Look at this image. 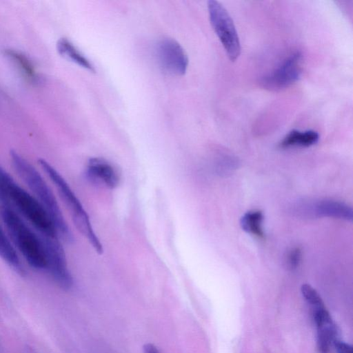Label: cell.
Here are the masks:
<instances>
[{
	"label": "cell",
	"mask_w": 353,
	"mask_h": 353,
	"mask_svg": "<svg viewBox=\"0 0 353 353\" xmlns=\"http://www.w3.org/2000/svg\"><path fill=\"white\" fill-rule=\"evenodd\" d=\"M301 291L305 301L313 309L324 306L319 293L309 284H303Z\"/></svg>",
	"instance_id": "e0dca14e"
},
{
	"label": "cell",
	"mask_w": 353,
	"mask_h": 353,
	"mask_svg": "<svg viewBox=\"0 0 353 353\" xmlns=\"http://www.w3.org/2000/svg\"><path fill=\"white\" fill-rule=\"evenodd\" d=\"M301 259V251L300 248H295L292 249L288 255V266L293 270L296 268Z\"/></svg>",
	"instance_id": "ac0fdd59"
},
{
	"label": "cell",
	"mask_w": 353,
	"mask_h": 353,
	"mask_svg": "<svg viewBox=\"0 0 353 353\" xmlns=\"http://www.w3.org/2000/svg\"><path fill=\"white\" fill-rule=\"evenodd\" d=\"M144 353H160L158 348L152 343H146L143 346Z\"/></svg>",
	"instance_id": "ffe728a7"
},
{
	"label": "cell",
	"mask_w": 353,
	"mask_h": 353,
	"mask_svg": "<svg viewBox=\"0 0 353 353\" xmlns=\"http://www.w3.org/2000/svg\"><path fill=\"white\" fill-rule=\"evenodd\" d=\"M292 212L307 219L330 217L346 221L353 219V210L350 205L331 199L298 201L292 207Z\"/></svg>",
	"instance_id": "52a82bcc"
},
{
	"label": "cell",
	"mask_w": 353,
	"mask_h": 353,
	"mask_svg": "<svg viewBox=\"0 0 353 353\" xmlns=\"http://www.w3.org/2000/svg\"><path fill=\"white\" fill-rule=\"evenodd\" d=\"M38 162L46 174L56 187L59 194L67 207L77 230L87 239L94 250L103 253V246L81 203L61 174L48 161L39 159Z\"/></svg>",
	"instance_id": "277c9868"
},
{
	"label": "cell",
	"mask_w": 353,
	"mask_h": 353,
	"mask_svg": "<svg viewBox=\"0 0 353 353\" xmlns=\"http://www.w3.org/2000/svg\"><path fill=\"white\" fill-rule=\"evenodd\" d=\"M157 54L161 65L169 73L182 75L186 72L188 65L187 54L174 39H161L157 44Z\"/></svg>",
	"instance_id": "9c48e42d"
},
{
	"label": "cell",
	"mask_w": 353,
	"mask_h": 353,
	"mask_svg": "<svg viewBox=\"0 0 353 353\" xmlns=\"http://www.w3.org/2000/svg\"><path fill=\"white\" fill-rule=\"evenodd\" d=\"M208 10L212 28L229 59L234 61L241 54V44L232 17L223 6L217 1H208Z\"/></svg>",
	"instance_id": "5b68a950"
},
{
	"label": "cell",
	"mask_w": 353,
	"mask_h": 353,
	"mask_svg": "<svg viewBox=\"0 0 353 353\" xmlns=\"http://www.w3.org/2000/svg\"><path fill=\"white\" fill-rule=\"evenodd\" d=\"M4 54L17 67L28 81H37L39 77L35 68L26 54L13 49L4 50Z\"/></svg>",
	"instance_id": "9a60e30c"
},
{
	"label": "cell",
	"mask_w": 353,
	"mask_h": 353,
	"mask_svg": "<svg viewBox=\"0 0 353 353\" xmlns=\"http://www.w3.org/2000/svg\"><path fill=\"white\" fill-rule=\"evenodd\" d=\"M313 317L317 328L319 352L330 353V345L334 342L336 334L332 319L326 310L316 312Z\"/></svg>",
	"instance_id": "8fae6325"
},
{
	"label": "cell",
	"mask_w": 353,
	"mask_h": 353,
	"mask_svg": "<svg viewBox=\"0 0 353 353\" xmlns=\"http://www.w3.org/2000/svg\"><path fill=\"white\" fill-rule=\"evenodd\" d=\"M85 172L93 183L110 190L117 188L121 181L119 170L108 161L100 157L89 159Z\"/></svg>",
	"instance_id": "30bf717a"
},
{
	"label": "cell",
	"mask_w": 353,
	"mask_h": 353,
	"mask_svg": "<svg viewBox=\"0 0 353 353\" xmlns=\"http://www.w3.org/2000/svg\"><path fill=\"white\" fill-rule=\"evenodd\" d=\"M10 156L12 165L18 175L50 216L56 226L59 238L66 242L72 241V233L53 192L42 176L28 161L17 151L10 150Z\"/></svg>",
	"instance_id": "7a4b0ae2"
},
{
	"label": "cell",
	"mask_w": 353,
	"mask_h": 353,
	"mask_svg": "<svg viewBox=\"0 0 353 353\" xmlns=\"http://www.w3.org/2000/svg\"><path fill=\"white\" fill-rule=\"evenodd\" d=\"M319 139V135L314 130L299 131L291 130L279 143L282 148L293 146L310 147L316 144Z\"/></svg>",
	"instance_id": "4fadbf2b"
},
{
	"label": "cell",
	"mask_w": 353,
	"mask_h": 353,
	"mask_svg": "<svg viewBox=\"0 0 353 353\" xmlns=\"http://www.w3.org/2000/svg\"><path fill=\"white\" fill-rule=\"evenodd\" d=\"M337 353H352V346L343 341H335Z\"/></svg>",
	"instance_id": "d6986e66"
},
{
	"label": "cell",
	"mask_w": 353,
	"mask_h": 353,
	"mask_svg": "<svg viewBox=\"0 0 353 353\" xmlns=\"http://www.w3.org/2000/svg\"><path fill=\"white\" fill-rule=\"evenodd\" d=\"M263 215L260 210L249 211L241 218L240 224L246 232L263 239L264 232L262 228Z\"/></svg>",
	"instance_id": "2e32d148"
},
{
	"label": "cell",
	"mask_w": 353,
	"mask_h": 353,
	"mask_svg": "<svg viewBox=\"0 0 353 353\" xmlns=\"http://www.w3.org/2000/svg\"><path fill=\"white\" fill-rule=\"evenodd\" d=\"M301 54L296 52L286 58L280 65L260 80L264 89L280 91L296 82L301 74Z\"/></svg>",
	"instance_id": "ba28073f"
},
{
	"label": "cell",
	"mask_w": 353,
	"mask_h": 353,
	"mask_svg": "<svg viewBox=\"0 0 353 353\" xmlns=\"http://www.w3.org/2000/svg\"><path fill=\"white\" fill-rule=\"evenodd\" d=\"M41 236L46 257L45 270L61 288L66 290L70 289L73 285V279L59 238Z\"/></svg>",
	"instance_id": "8992f818"
},
{
	"label": "cell",
	"mask_w": 353,
	"mask_h": 353,
	"mask_svg": "<svg viewBox=\"0 0 353 353\" xmlns=\"http://www.w3.org/2000/svg\"><path fill=\"white\" fill-rule=\"evenodd\" d=\"M57 49L59 54L66 59L91 72L95 71L93 65L68 39H59L57 43Z\"/></svg>",
	"instance_id": "7c38bea8"
},
{
	"label": "cell",
	"mask_w": 353,
	"mask_h": 353,
	"mask_svg": "<svg viewBox=\"0 0 353 353\" xmlns=\"http://www.w3.org/2000/svg\"><path fill=\"white\" fill-rule=\"evenodd\" d=\"M0 257L21 275L25 274V269L16 250L0 225Z\"/></svg>",
	"instance_id": "5bb4252c"
},
{
	"label": "cell",
	"mask_w": 353,
	"mask_h": 353,
	"mask_svg": "<svg viewBox=\"0 0 353 353\" xmlns=\"http://www.w3.org/2000/svg\"><path fill=\"white\" fill-rule=\"evenodd\" d=\"M0 201L19 212L40 235L59 238L52 219L43 205L1 166Z\"/></svg>",
	"instance_id": "6da1fadb"
},
{
	"label": "cell",
	"mask_w": 353,
	"mask_h": 353,
	"mask_svg": "<svg viewBox=\"0 0 353 353\" xmlns=\"http://www.w3.org/2000/svg\"><path fill=\"white\" fill-rule=\"evenodd\" d=\"M0 215L12 242L28 264L36 270H46V257L41 236L34 232L10 206L1 204Z\"/></svg>",
	"instance_id": "3957f363"
}]
</instances>
